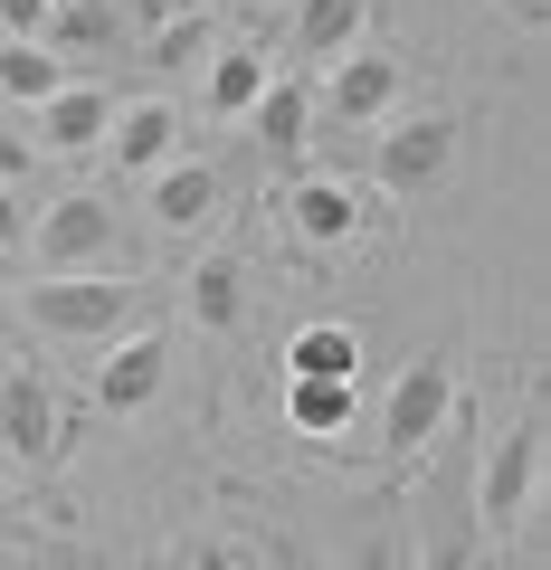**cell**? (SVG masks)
I'll return each instance as SVG.
<instances>
[{"label": "cell", "mask_w": 551, "mask_h": 570, "mask_svg": "<svg viewBox=\"0 0 551 570\" xmlns=\"http://www.w3.org/2000/svg\"><path fill=\"white\" fill-rule=\"evenodd\" d=\"M144 181H152V228H163V238H200L228 209V171L219 163H163V171H144Z\"/></svg>", "instance_id": "obj_10"}, {"label": "cell", "mask_w": 551, "mask_h": 570, "mask_svg": "<svg viewBox=\"0 0 551 570\" xmlns=\"http://www.w3.org/2000/svg\"><path fill=\"white\" fill-rule=\"evenodd\" d=\"M400 86H409L400 48H352V58H333L324 115H333V124H381L390 105H400Z\"/></svg>", "instance_id": "obj_9"}, {"label": "cell", "mask_w": 551, "mask_h": 570, "mask_svg": "<svg viewBox=\"0 0 551 570\" xmlns=\"http://www.w3.org/2000/svg\"><path fill=\"white\" fill-rule=\"evenodd\" d=\"M171 142H181L171 96H144V105H115V124H105V163H115V171H163Z\"/></svg>", "instance_id": "obj_11"}, {"label": "cell", "mask_w": 551, "mask_h": 570, "mask_svg": "<svg viewBox=\"0 0 551 570\" xmlns=\"http://www.w3.org/2000/svg\"><path fill=\"white\" fill-rule=\"evenodd\" d=\"M362 10L371 0H295V58H314V67L352 58L362 48Z\"/></svg>", "instance_id": "obj_15"}, {"label": "cell", "mask_w": 551, "mask_h": 570, "mask_svg": "<svg viewBox=\"0 0 551 570\" xmlns=\"http://www.w3.org/2000/svg\"><path fill=\"white\" fill-rule=\"evenodd\" d=\"M456 134H466V124L456 115H409V124H390L381 134V153H371V171H381V190H437L447 181V163H456Z\"/></svg>", "instance_id": "obj_6"}, {"label": "cell", "mask_w": 551, "mask_h": 570, "mask_svg": "<svg viewBox=\"0 0 551 570\" xmlns=\"http://www.w3.org/2000/svg\"><path fill=\"white\" fill-rule=\"evenodd\" d=\"M343 570H409V542H400V523H371L362 542H352V561Z\"/></svg>", "instance_id": "obj_23"}, {"label": "cell", "mask_w": 551, "mask_h": 570, "mask_svg": "<svg viewBox=\"0 0 551 570\" xmlns=\"http://www.w3.org/2000/svg\"><path fill=\"white\" fill-rule=\"evenodd\" d=\"M209 48H219V20H209V10H181V20L152 29V67H163V77H181V67H209Z\"/></svg>", "instance_id": "obj_22"}, {"label": "cell", "mask_w": 551, "mask_h": 570, "mask_svg": "<svg viewBox=\"0 0 551 570\" xmlns=\"http://www.w3.org/2000/svg\"><path fill=\"white\" fill-rule=\"evenodd\" d=\"M105 124H115V96H105L96 77H67L58 96L39 105V153H86V142H105Z\"/></svg>", "instance_id": "obj_12"}, {"label": "cell", "mask_w": 551, "mask_h": 570, "mask_svg": "<svg viewBox=\"0 0 551 570\" xmlns=\"http://www.w3.org/2000/svg\"><path fill=\"white\" fill-rule=\"evenodd\" d=\"M115 10H124V29H163L181 10H200V0H115Z\"/></svg>", "instance_id": "obj_27"}, {"label": "cell", "mask_w": 551, "mask_h": 570, "mask_svg": "<svg viewBox=\"0 0 551 570\" xmlns=\"http://www.w3.org/2000/svg\"><path fill=\"white\" fill-rule=\"evenodd\" d=\"M29 171H39V142H29V134H10V124H0V181L20 190Z\"/></svg>", "instance_id": "obj_25"}, {"label": "cell", "mask_w": 551, "mask_h": 570, "mask_svg": "<svg viewBox=\"0 0 551 570\" xmlns=\"http://www.w3.org/2000/svg\"><path fill=\"white\" fill-rule=\"evenodd\" d=\"M20 314L48 333V343H105V333L134 314V285L124 276H39L20 295Z\"/></svg>", "instance_id": "obj_4"}, {"label": "cell", "mask_w": 551, "mask_h": 570, "mask_svg": "<svg viewBox=\"0 0 551 570\" xmlns=\"http://www.w3.org/2000/svg\"><path fill=\"white\" fill-rule=\"evenodd\" d=\"M362 371V333L352 324H305L286 343V381H352Z\"/></svg>", "instance_id": "obj_17"}, {"label": "cell", "mask_w": 551, "mask_h": 570, "mask_svg": "<svg viewBox=\"0 0 551 570\" xmlns=\"http://www.w3.org/2000/svg\"><path fill=\"white\" fill-rule=\"evenodd\" d=\"M58 86H67V67L48 58L39 39H0V96L10 105H48Z\"/></svg>", "instance_id": "obj_21"}, {"label": "cell", "mask_w": 551, "mask_h": 570, "mask_svg": "<svg viewBox=\"0 0 551 570\" xmlns=\"http://www.w3.org/2000/svg\"><path fill=\"white\" fill-rule=\"evenodd\" d=\"M352 409H362V390H352V381H286V419H295V438H343Z\"/></svg>", "instance_id": "obj_20"}, {"label": "cell", "mask_w": 551, "mask_h": 570, "mask_svg": "<svg viewBox=\"0 0 551 570\" xmlns=\"http://www.w3.org/2000/svg\"><path fill=\"white\" fill-rule=\"evenodd\" d=\"M171 570H190V561H171Z\"/></svg>", "instance_id": "obj_29"}, {"label": "cell", "mask_w": 551, "mask_h": 570, "mask_svg": "<svg viewBox=\"0 0 551 570\" xmlns=\"http://www.w3.org/2000/svg\"><path fill=\"white\" fill-rule=\"evenodd\" d=\"M0 448L20 456V466H58L67 428H58V390L39 371H0Z\"/></svg>", "instance_id": "obj_8"}, {"label": "cell", "mask_w": 551, "mask_h": 570, "mask_svg": "<svg viewBox=\"0 0 551 570\" xmlns=\"http://www.w3.org/2000/svg\"><path fill=\"white\" fill-rule=\"evenodd\" d=\"M39 48H48L58 67L115 58V48H124V10H115V0H58V10H48V29H39Z\"/></svg>", "instance_id": "obj_13"}, {"label": "cell", "mask_w": 551, "mask_h": 570, "mask_svg": "<svg viewBox=\"0 0 551 570\" xmlns=\"http://www.w3.org/2000/svg\"><path fill=\"white\" fill-rule=\"evenodd\" d=\"M485 551V523H475V456H447V466L419 485V570H475Z\"/></svg>", "instance_id": "obj_3"}, {"label": "cell", "mask_w": 551, "mask_h": 570, "mask_svg": "<svg viewBox=\"0 0 551 570\" xmlns=\"http://www.w3.org/2000/svg\"><path fill=\"white\" fill-rule=\"evenodd\" d=\"M20 247H29V200L0 181V257H20Z\"/></svg>", "instance_id": "obj_26"}, {"label": "cell", "mask_w": 551, "mask_h": 570, "mask_svg": "<svg viewBox=\"0 0 551 570\" xmlns=\"http://www.w3.org/2000/svg\"><path fill=\"white\" fill-rule=\"evenodd\" d=\"M286 228H295L305 247H343L352 228H362V200H352L343 181H295V190H286Z\"/></svg>", "instance_id": "obj_14"}, {"label": "cell", "mask_w": 551, "mask_h": 570, "mask_svg": "<svg viewBox=\"0 0 551 570\" xmlns=\"http://www.w3.org/2000/svg\"><path fill=\"white\" fill-rule=\"evenodd\" d=\"M266 86H276V77H266V48H219V58H209V86H200V105H209L219 124H238L247 105L266 96Z\"/></svg>", "instance_id": "obj_18"}, {"label": "cell", "mask_w": 551, "mask_h": 570, "mask_svg": "<svg viewBox=\"0 0 551 570\" xmlns=\"http://www.w3.org/2000/svg\"><path fill=\"white\" fill-rule=\"evenodd\" d=\"M247 124H257V142L276 153V163H305V124H314V96H305V86H266V96L247 105Z\"/></svg>", "instance_id": "obj_19"}, {"label": "cell", "mask_w": 551, "mask_h": 570, "mask_svg": "<svg viewBox=\"0 0 551 570\" xmlns=\"http://www.w3.org/2000/svg\"><path fill=\"white\" fill-rule=\"evenodd\" d=\"M532 485H542V390H532V400L513 409V428L475 456V523L513 532L532 513Z\"/></svg>", "instance_id": "obj_1"}, {"label": "cell", "mask_w": 551, "mask_h": 570, "mask_svg": "<svg viewBox=\"0 0 551 570\" xmlns=\"http://www.w3.org/2000/svg\"><path fill=\"white\" fill-rule=\"evenodd\" d=\"M447 409H456L447 352H419V362L390 381V400H381V448H390V456H419L429 438H447Z\"/></svg>", "instance_id": "obj_5"}, {"label": "cell", "mask_w": 551, "mask_h": 570, "mask_svg": "<svg viewBox=\"0 0 551 570\" xmlns=\"http://www.w3.org/2000/svg\"><path fill=\"white\" fill-rule=\"evenodd\" d=\"M163 381H171V343L163 333H124L96 362V409L105 419H144V409L163 400Z\"/></svg>", "instance_id": "obj_7"}, {"label": "cell", "mask_w": 551, "mask_h": 570, "mask_svg": "<svg viewBox=\"0 0 551 570\" xmlns=\"http://www.w3.org/2000/svg\"><path fill=\"white\" fill-rule=\"evenodd\" d=\"M0 295H10V285H0Z\"/></svg>", "instance_id": "obj_30"}, {"label": "cell", "mask_w": 551, "mask_h": 570, "mask_svg": "<svg viewBox=\"0 0 551 570\" xmlns=\"http://www.w3.org/2000/svg\"><path fill=\"white\" fill-rule=\"evenodd\" d=\"M58 0H0V39H39Z\"/></svg>", "instance_id": "obj_24"}, {"label": "cell", "mask_w": 551, "mask_h": 570, "mask_svg": "<svg viewBox=\"0 0 551 570\" xmlns=\"http://www.w3.org/2000/svg\"><path fill=\"white\" fill-rule=\"evenodd\" d=\"M190 324L200 333H238L247 324V266L238 257H200V276H190Z\"/></svg>", "instance_id": "obj_16"}, {"label": "cell", "mask_w": 551, "mask_h": 570, "mask_svg": "<svg viewBox=\"0 0 551 570\" xmlns=\"http://www.w3.org/2000/svg\"><path fill=\"white\" fill-rule=\"evenodd\" d=\"M29 247H39V276H105L124 247L115 209L96 200V190H67V200H48L39 219H29Z\"/></svg>", "instance_id": "obj_2"}, {"label": "cell", "mask_w": 551, "mask_h": 570, "mask_svg": "<svg viewBox=\"0 0 551 570\" xmlns=\"http://www.w3.org/2000/svg\"><path fill=\"white\" fill-rule=\"evenodd\" d=\"M276 570H305V561H295V551H276Z\"/></svg>", "instance_id": "obj_28"}]
</instances>
